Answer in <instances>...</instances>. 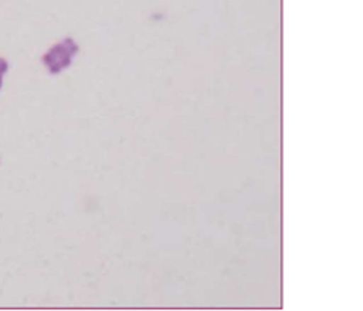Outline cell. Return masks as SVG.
Segmentation results:
<instances>
[{"mask_svg":"<svg viewBox=\"0 0 363 311\" xmlns=\"http://www.w3.org/2000/svg\"><path fill=\"white\" fill-rule=\"evenodd\" d=\"M77 52L78 44L72 38H65L44 55L43 62L44 66L49 69L52 75H57L70 66V62H72Z\"/></svg>","mask_w":363,"mask_h":311,"instance_id":"1","label":"cell"},{"mask_svg":"<svg viewBox=\"0 0 363 311\" xmlns=\"http://www.w3.org/2000/svg\"><path fill=\"white\" fill-rule=\"evenodd\" d=\"M8 70V61L0 58V87H2V83H4V75L6 74Z\"/></svg>","mask_w":363,"mask_h":311,"instance_id":"2","label":"cell"}]
</instances>
